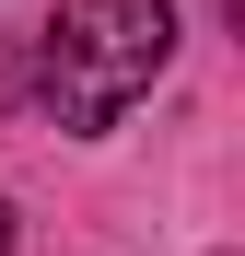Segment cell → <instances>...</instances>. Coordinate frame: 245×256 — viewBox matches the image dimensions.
I'll return each mask as SVG.
<instances>
[{
  "label": "cell",
  "mask_w": 245,
  "mask_h": 256,
  "mask_svg": "<svg viewBox=\"0 0 245 256\" xmlns=\"http://www.w3.org/2000/svg\"><path fill=\"white\" fill-rule=\"evenodd\" d=\"M163 58H175V12L163 0H59V24L35 35V105L70 140H94L163 82Z\"/></svg>",
  "instance_id": "obj_1"
},
{
  "label": "cell",
  "mask_w": 245,
  "mask_h": 256,
  "mask_svg": "<svg viewBox=\"0 0 245 256\" xmlns=\"http://www.w3.org/2000/svg\"><path fill=\"white\" fill-rule=\"evenodd\" d=\"M0 256H12V210H0Z\"/></svg>",
  "instance_id": "obj_2"
}]
</instances>
